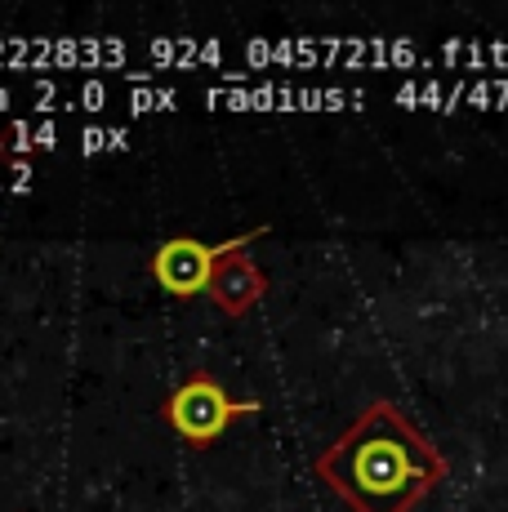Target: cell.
I'll list each match as a JSON object with an SVG mask.
<instances>
[{
	"instance_id": "277c9868",
	"label": "cell",
	"mask_w": 508,
	"mask_h": 512,
	"mask_svg": "<svg viewBox=\"0 0 508 512\" xmlns=\"http://www.w3.org/2000/svg\"><path fill=\"white\" fill-rule=\"evenodd\" d=\"M259 236H263V228H250L241 236H228V241H219V245H205L197 236H170V241H161L152 254V277L165 294H174V299H192V294L210 290L214 272H219V263L228 259V254H246Z\"/></svg>"
},
{
	"instance_id": "52a82bcc",
	"label": "cell",
	"mask_w": 508,
	"mask_h": 512,
	"mask_svg": "<svg viewBox=\"0 0 508 512\" xmlns=\"http://www.w3.org/2000/svg\"><path fill=\"white\" fill-rule=\"evenodd\" d=\"M148 58L170 67H223L228 63V45L223 41H148Z\"/></svg>"
},
{
	"instance_id": "5b68a950",
	"label": "cell",
	"mask_w": 508,
	"mask_h": 512,
	"mask_svg": "<svg viewBox=\"0 0 508 512\" xmlns=\"http://www.w3.org/2000/svg\"><path fill=\"white\" fill-rule=\"evenodd\" d=\"M205 107L223 112H335L357 107V90H330V85H286V81H250V85H210L201 94Z\"/></svg>"
},
{
	"instance_id": "7c38bea8",
	"label": "cell",
	"mask_w": 508,
	"mask_h": 512,
	"mask_svg": "<svg viewBox=\"0 0 508 512\" xmlns=\"http://www.w3.org/2000/svg\"><path fill=\"white\" fill-rule=\"evenodd\" d=\"M5 107H14V90H5V85H0V112H5Z\"/></svg>"
},
{
	"instance_id": "ba28073f",
	"label": "cell",
	"mask_w": 508,
	"mask_h": 512,
	"mask_svg": "<svg viewBox=\"0 0 508 512\" xmlns=\"http://www.w3.org/2000/svg\"><path fill=\"white\" fill-rule=\"evenodd\" d=\"M54 143H63V125L58 121H9L0 130V156H14V161L45 152Z\"/></svg>"
},
{
	"instance_id": "8992f818",
	"label": "cell",
	"mask_w": 508,
	"mask_h": 512,
	"mask_svg": "<svg viewBox=\"0 0 508 512\" xmlns=\"http://www.w3.org/2000/svg\"><path fill=\"white\" fill-rule=\"evenodd\" d=\"M263 294H268V277H263V268L250 254H228L210 281V299L219 303L228 317H246Z\"/></svg>"
},
{
	"instance_id": "9c48e42d",
	"label": "cell",
	"mask_w": 508,
	"mask_h": 512,
	"mask_svg": "<svg viewBox=\"0 0 508 512\" xmlns=\"http://www.w3.org/2000/svg\"><path fill=\"white\" fill-rule=\"evenodd\" d=\"M125 147H130V130H121V125H90V130H81V156L125 152Z\"/></svg>"
},
{
	"instance_id": "7a4b0ae2",
	"label": "cell",
	"mask_w": 508,
	"mask_h": 512,
	"mask_svg": "<svg viewBox=\"0 0 508 512\" xmlns=\"http://www.w3.org/2000/svg\"><path fill=\"white\" fill-rule=\"evenodd\" d=\"M134 49L121 36H0V67L18 72H103L125 67Z\"/></svg>"
},
{
	"instance_id": "30bf717a",
	"label": "cell",
	"mask_w": 508,
	"mask_h": 512,
	"mask_svg": "<svg viewBox=\"0 0 508 512\" xmlns=\"http://www.w3.org/2000/svg\"><path fill=\"white\" fill-rule=\"evenodd\" d=\"M179 107V90L170 85H134L130 90V112H174Z\"/></svg>"
},
{
	"instance_id": "6da1fadb",
	"label": "cell",
	"mask_w": 508,
	"mask_h": 512,
	"mask_svg": "<svg viewBox=\"0 0 508 512\" xmlns=\"http://www.w3.org/2000/svg\"><path fill=\"white\" fill-rule=\"evenodd\" d=\"M312 468L353 512H415L451 477L446 455L388 397L370 401Z\"/></svg>"
},
{
	"instance_id": "3957f363",
	"label": "cell",
	"mask_w": 508,
	"mask_h": 512,
	"mask_svg": "<svg viewBox=\"0 0 508 512\" xmlns=\"http://www.w3.org/2000/svg\"><path fill=\"white\" fill-rule=\"evenodd\" d=\"M161 415L183 441H188V446L205 450V446H214V441L228 432L232 419L259 415V401H237L219 379H214V374L197 370L170 392V401L161 406Z\"/></svg>"
},
{
	"instance_id": "8fae6325",
	"label": "cell",
	"mask_w": 508,
	"mask_h": 512,
	"mask_svg": "<svg viewBox=\"0 0 508 512\" xmlns=\"http://www.w3.org/2000/svg\"><path fill=\"white\" fill-rule=\"evenodd\" d=\"M112 103V90L103 81H81L76 90H67L63 112H99V107Z\"/></svg>"
}]
</instances>
